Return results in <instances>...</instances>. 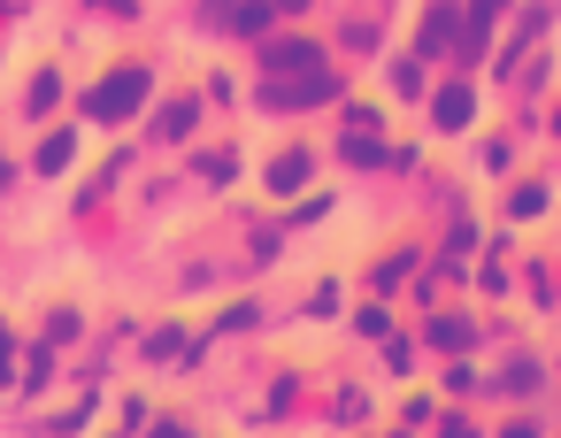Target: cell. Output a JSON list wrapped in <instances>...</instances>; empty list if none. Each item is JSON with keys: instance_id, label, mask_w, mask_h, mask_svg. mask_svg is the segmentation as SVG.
Segmentation results:
<instances>
[{"instance_id": "cell-11", "label": "cell", "mask_w": 561, "mask_h": 438, "mask_svg": "<svg viewBox=\"0 0 561 438\" xmlns=\"http://www.w3.org/2000/svg\"><path fill=\"white\" fill-rule=\"evenodd\" d=\"M101 16H139V0H93Z\"/></svg>"}, {"instance_id": "cell-10", "label": "cell", "mask_w": 561, "mask_h": 438, "mask_svg": "<svg viewBox=\"0 0 561 438\" xmlns=\"http://www.w3.org/2000/svg\"><path fill=\"white\" fill-rule=\"evenodd\" d=\"M0 377H9V384H24V377H16V338H9V331H0Z\"/></svg>"}, {"instance_id": "cell-14", "label": "cell", "mask_w": 561, "mask_h": 438, "mask_svg": "<svg viewBox=\"0 0 561 438\" xmlns=\"http://www.w3.org/2000/svg\"><path fill=\"white\" fill-rule=\"evenodd\" d=\"M9 177H16V170H9V154H0V185H9Z\"/></svg>"}, {"instance_id": "cell-5", "label": "cell", "mask_w": 561, "mask_h": 438, "mask_svg": "<svg viewBox=\"0 0 561 438\" xmlns=\"http://www.w3.org/2000/svg\"><path fill=\"white\" fill-rule=\"evenodd\" d=\"M70 154H78V131H47V139H39V170H47V177L70 170Z\"/></svg>"}, {"instance_id": "cell-13", "label": "cell", "mask_w": 561, "mask_h": 438, "mask_svg": "<svg viewBox=\"0 0 561 438\" xmlns=\"http://www.w3.org/2000/svg\"><path fill=\"white\" fill-rule=\"evenodd\" d=\"M300 9H308V0H277V16H300Z\"/></svg>"}, {"instance_id": "cell-4", "label": "cell", "mask_w": 561, "mask_h": 438, "mask_svg": "<svg viewBox=\"0 0 561 438\" xmlns=\"http://www.w3.org/2000/svg\"><path fill=\"white\" fill-rule=\"evenodd\" d=\"M193 124H201V101H162V108H154V139H170V147H178Z\"/></svg>"}, {"instance_id": "cell-2", "label": "cell", "mask_w": 561, "mask_h": 438, "mask_svg": "<svg viewBox=\"0 0 561 438\" xmlns=\"http://www.w3.org/2000/svg\"><path fill=\"white\" fill-rule=\"evenodd\" d=\"M270 16H277V0H208V24L216 32H270Z\"/></svg>"}, {"instance_id": "cell-6", "label": "cell", "mask_w": 561, "mask_h": 438, "mask_svg": "<svg viewBox=\"0 0 561 438\" xmlns=\"http://www.w3.org/2000/svg\"><path fill=\"white\" fill-rule=\"evenodd\" d=\"M293 185H308V154H277L270 162V193H293Z\"/></svg>"}, {"instance_id": "cell-12", "label": "cell", "mask_w": 561, "mask_h": 438, "mask_svg": "<svg viewBox=\"0 0 561 438\" xmlns=\"http://www.w3.org/2000/svg\"><path fill=\"white\" fill-rule=\"evenodd\" d=\"M154 438H193V430H185V423H162V430H154Z\"/></svg>"}, {"instance_id": "cell-3", "label": "cell", "mask_w": 561, "mask_h": 438, "mask_svg": "<svg viewBox=\"0 0 561 438\" xmlns=\"http://www.w3.org/2000/svg\"><path fill=\"white\" fill-rule=\"evenodd\" d=\"M262 62H270V70H285V78H293V70H300V78H316V70H323V47L285 39V47H262Z\"/></svg>"}, {"instance_id": "cell-7", "label": "cell", "mask_w": 561, "mask_h": 438, "mask_svg": "<svg viewBox=\"0 0 561 438\" xmlns=\"http://www.w3.org/2000/svg\"><path fill=\"white\" fill-rule=\"evenodd\" d=\"M55 101H62V78H55V70H39V78H32V93H24V108H32V116H47Z\"/></svg>"}, {"instance_id": "cell-1", "label": "cell", "mask_w": 561, "mask_h": 438, "mask_svg": "<svg viewBox=\"0 0 561 438\" xmlns=\"http://www.w3.org/2000/svg\"><path fill=\"white\" fill-rule=\"evenodd\" d=\"M147 93H154V70H147V62H124L116 78H101V85H93V101H85V108H93L101 124H124L131 108H147Z\"/></svg>"}, {"instance_id": "cell-9", "label": "cell", "mask_w": 561, "mask_h": 438, "mask_svg": "<svg viewBox=\"0 0 561 438\" xmlns=\"http://www.w3.org/2000/svg\"><path fill=\"white\" fill-rule=\"evenodd\" d=\"M461 116H469V93H461V85H454V93H438V124H461Z\"/></svg>"}, {"instance_id": "cell-8", "label": "cell", "mask_w": 561, "mask_h": 438, "mask_svg": "<svg viewBox=\"0 0 561 438\" xmlns=\"http://www.w3.org/2000/svg\"><path fill=\"white\" fill-rule=\"evenodd\" d=\"M193 170H201V177H208V185H231V177H239V154H201V162H193Z\"/></svg>"}]
</instances>
